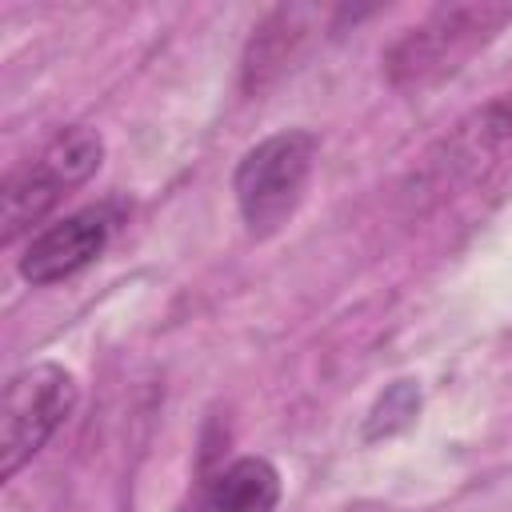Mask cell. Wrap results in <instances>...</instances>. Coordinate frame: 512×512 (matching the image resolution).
<instances>
[{"label": "cell", "mask_w": 512, "mask_h": 512, "mask_svg": "<svg viewBox=\"0 0 512 512\" xmlns=\"http://www.w3.org/2000/svg\"><path fill=\"white\" fill-rule=\"evenodd\" d=\"M504 24H512V4H448L424 24L408 28L384 56V76L400 92H424L456 76L480 48H488Z\"/></svg>", "instance_id": "obj_1"}, {"label": "cell", "mask_w": 512, "mask_h": 512, "mask_svg": "<svg viewBox=\"0 0 512 512\" xmlns=\"http://www.w3.org/2000/svg\"><path fill=\"white\" fill-rule=\"evenodd\" d=\"M312 160H316V136L304 128L272 132L240 156L232 192L248 236L264 240L296 216L312 176Z\"/></svg>", "instance_id": "obj_2"}, {"label": "cell", "mask_w": 512, "mask_h": 512, "mask_svg": "<svg viewBox=\"0 0 512 512\" xmlns=\"http://www.w3.org/2000/svg\"><path fill=\"white\" fill-rule=\"evenodd\" d=\"M104 156V140L92 128H64L60 136L48 140V148L28 160L24 168L8 172L4 192H0V220H4V240L12 244L20 232H32L56 200L84 184Z\"/></svg>", "instance_id": "obj_3"}, {"label": "cell", "mask_w": 512, "mask_h": 512, "mask_svg": "<svg viewBox=\"0 0 512 512\" xmlns=\"http://www.w3.org/2000/svg\"><path fill=\"white\" fill-rule=\"evenodd\" d=\"M76 376L56 360L20 368L4 388V432H0V476L12 480L72 416Z\"/></svg>", "instance_id": "obj_4"}, {"label": "cell", "mask_w": 512, "mask_h": 512, "mask_svg": "<svg viewBox=\"0 0 512 512\" xmlns=\"http://www.w3.org/2000/svg\"><path fill=\"white\" fill-rule=\"evenodd\" d=\"M512 152V92H500L472 116H464L436 152H428V164L420 172V184L432 192H448L456 184H468L484 176L492 164H500Z\"/></svg>", "instance_id": "obj_5"}, {"label": "cell", "mask_w": 512, "mask_h": 512, "mask_svg": "<svg viewBox=\"0 0 512 512\" xmlns=\"http://www.w3.org/2000/svg\"><path fill=\"white\" fill-rule=\"evenodd\" d=\"M120 224V204H92V208H80L48 228H40L24 256H20V276L36 288L44 284H56V280H68L76 276L80 268H88L112 240Z\"/></svg>", "instance_id": "obj_6"}, {"label": "cell", "mask_w": 512, "mask_h": 512, "mask_svg": "<svg viewBox=\"0 0 512 512\" xmlns=\"http://www.w3.org/2000/svg\"><path fill=\"white\" fill-rule=\"evenodd\" d=\"M280 504V472L264 456H236L208 484L212 512H276Z\"/></svg>", "instance_id": "obj_7"}, {"label": "cell", "mask_w": 512, "mask_h": 512, "mask_svg": "<svg viewBox=\"0 0 512 512\" xmlns=\"http://www.w3.org/2000/svg\"><path fill=\"white\" fill-rule=\"evenodd\" d=\"M304 16H308L304 8H280V12H272V16L260 24V32L252 36V44H248V52H244V88H248V92H260V88L288 64L292 48H296L300 36L308 32V28L300 24Z\"/></svg>", "instance_id": "obj_8"}, {"label": "cell", "mask_w": 512, "mask_h": 512, "mask_svg": "<svg viewBox=\"0 0 512 512\" xmlns=\"http://www.w3.org/2000/svg\"><path fill=\"white\" fill-rule=\"evenodd\" d=\"M416 412H420V388H416V384H408V380L392 384V388L376 400V408H372L368 440H372V436H388V432H396V428L412 424V416H416Z\"/></svg>", "instance_id": "obj_9"}]
</instances>
